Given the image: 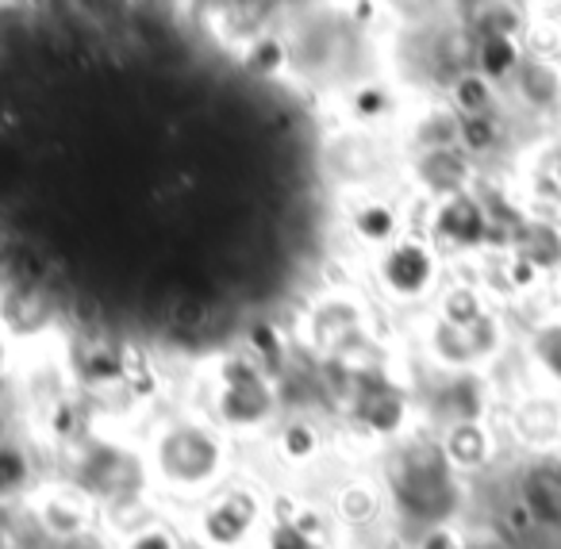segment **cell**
<instances>
[{
    "mask_svg": "<svg viewBox=\"0 0 561 549\" xmlns=\"http://www.w3.org/2000/svg\"><path fill=\"white\" fill-rule=\"evenodd\" d=\"M535 357L542 362V369L550 373V377L561 380V319H558V323L538 327V334H535Z\"/></svg>",
    "mask_w": 561,
    "mask_h": 549,
    "instance_id": "9c48e42d",
    "label": "cell"
},
{
    "mask_svg": "<svg viewBox=\"0 0 561 549\" xmlns=\"http://www.w3.org/2000/svg\"><path fill=\"white\" fill-rule=\"evenodd\" d=\"M500 119L492 112H477V116H461L458 119V142L466 155H489L500 147Z\"/></svg>",
    "mask_w": 561,
    "mask_h": 549,
    "instance_id": "5b68a950",
    "label": "cell"
},
{
    "mask_svg": "<svg viewBox=\"0 0 561 549\" xmlns=\"http://www.w3.org/2000/svg\"><path fill=\"white\" fill-rule=\"evenodd\" d=\"M496 89L484 73L469 70L458 78V85H454V101H458V112L461 116H477V112H492V104H496Z\"/></svg>",
    "mask_w": 561,
    "mask_h": 549,
    "instance_id": "8992f818",
    "label": "cell"
},
{
    "mask_svg": "<svg viewBox=\"0 0 561 549\" xmlns=\"http://www.w3.org/2000/svg\"><path fill=\"white\" fill-rule=\"evenodd\" d=\"M450 454H454V461H461V465H481L484 457H489V434L473 423H461L458 431L450 434Z\"/></svg>",
    "mask_w": 561,
    "mask_h": 549,
    "instance_id": "ba28073f",
    "label": "cell"
},
{
    "mask_svg": "<svg viewBox=\"0 0 561 549\" xmlns=\"http://www.w3.org/2000/svg\"><path fill=\"white\" fill-rule=\"evenodd\" d=\"M546 185H550L553 196L561 201V142L546 155Z\"/></svg>",
    "mask_w": 561,
    "mask_h": 549,
    "instance_id": "30bf717a",
    "label": "cell"
},
{
    "mask_svg": "<svg viewBox=\"0 0 561 549\" xmlns=\"http://www.w3.org/2000/svg\"><path fill=\"white\" fill-rule=\"evenodd\" d=\"M515 101L530 116H558L561 112V58L553 55H527L519 73L512 78Z\"/></svg>",
    "mask_w": 561,
    "mask_h": 549,
    "instance_id": "6da1fadb",
    "label": "cell"
},
{
    "mask_svg": "<svg viewBox=\"0 0 561 549\" xmlns=\"http://www.w3.org/2000/svg\"><path fill=\"white\" fill-rule=\"evenodd\" d=\"M519 254L530 258L538 270L561 265V231L553 224H530L519 239Z\"/></svg>",
    "mask_w": 561,
    "mask_h": 549,
    "instance_id": "277c9868",
    "label": "cell"
},
{
    "mask_svg": "<svg viewBox=\"0 0 561 549\" xmlns=\"http://www.w3.org/2000/svg\"><path fill=\"white\" fill-rule=\"evenodd\" d=\"M473 58H477V73H484L492 85H512L523 58H527V47H523L519 35H481Z\"/></svg>",
    "mask_w": 561,
    "mask_h": 549,
    "instance_id": "7a4b0ae2",
    "label": "cell"
},
{
    "mask_svg": "<svg viewBox=\"0 0 561 549\" xmlns=\"http://www.w3.org/2000/svg\"><path fill=\"white\" fill-rule=\"evenodd\" d=\"M523 503L542 526H561V461H546L527 472Z\"/></svg>",
    "mask_w": 561,
    "mask_h": 549,
    "instance_id": "3957f363",
    "label": "cell"
},
{
    "mask_svg": "<svg viewBox=\"0 0 561 549\" xmlns=\"http://www.w3.org/2000/svg\"><path fill=\"white\" fill-rule=\"evenodd\" d=\"M389 270L400 288H423L431 281V258H427V250H420V247H400L397 254H392Z\"/></svg>",
    "mask_w": 561,
    "mask_h": 549,
    "instance_id": "52a82bcc",
    "label": "cell"
}]
</instances>
